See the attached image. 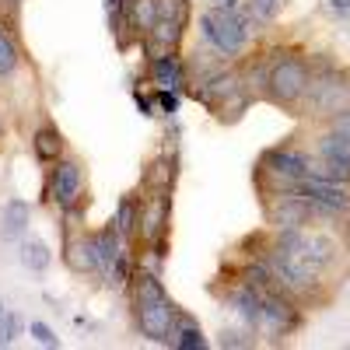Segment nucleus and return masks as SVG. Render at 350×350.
I'll use <instances>...</instances> for the list:
<instances>
[{"label": "nucleus", "mask_w": 350, "mask_h": 350, "mask_svg": "<svg viewBox=\"0 0 350 350\" xmlns=\"http://www.w3.org/2000/svg\"><path fill=\"white\" fill-rule=\"evenodd\" d=\"M259 168L273 175L270 189L284 193V189H295V183H301L308 175V151L295 148V144H284V148H270L267 154L259 158Z\"/></svg>", "instance_id": "4"}, {"label": "nucleus", "mask_w": 350, "mask_h": 350, "mask_svg": "<svg viewBox=\"0 0 350 350\" xmlns=\"http://www.w3.org/2000/svg\"><path fill=\"white\" fill-rule=\"evenodd\" d=\"M186 21H189V0H158V18H154V28H151V42L161 46L165 53H172L186 32Z\"/></svg>", "instance_id": "7"}, {"label": "nucleus", "mask_w": 350, "mask_h": 350, "mask_svg": "<svg viewBox=\"0 0 350 350\" xmlns=\"http://www.w3.org/2000/svg\"><path fill=\"white\" fill-rule=\"evenodd\" d=\"M228 308H235V315L242 319V323H245L249 329H259L262 295H259L256 287H249V284H239V280H235V287H231V295H228Z\"/></svg>", "instance_id": "12"}, {"label": "nucleus", "mask_w": 350, "mask_h": 350, "mask_svg": "<svg viewBox=\"0 0 350 350\" xmlns=\"http://www.w3.org/2000/svg\"><path fill=\"white\" fill-rule=\"evenodd\" d=\"M151 74H154V81H158L161 88H168V92H179V88L186 84V67H183L179 60H175L172 53H161V56H154Z\"/></svg>", "instance_id": "16"}, {"label": "nucleus", "mask_w": 350, "mask_h": 350, "mask_svg": "<svg viewBox=\"0 0 350 350\" xmlns=\"http://www.w3.org/2000/svg\"><path fill=\"white\" fill-rule=\"evenodd\" d=\"M245 343H252V340H242V333H224L221 336V347H245Z\"/></svg>", "instance_id": "28"}, {"label": "nucleus", "mask_w": 350, "mask_h": 350, "mask_svg": "<svg viewBox=\"0 0 350 350\" xmlns=\"http://www.w3.org/2000/svg\"><path fill=\"white\" fill-rule=\"evenodd\" d=\"M28 224H32V207H28L25 200H11L4 207V221H0V235H4L8 242H18L25 239Z\"/></svg>", "instance_id": "14"}, {"label": "nucleus", "mask_w": 350, "mask_h": 350, "mask_svg": "<svg viewBox=\"0 0 350 350\" xmlns=\"http://www.w3.org/2000/svg\"><path fill=\"white\" fill-rule=\"evenodd\" d=\"M312 84V70L301 56H280L270 67V88H267V98H273L277 105H298Z\"/></svg>", "instance_id": "3"}, {"label": "nucleus", "mask_w": 350, "mask_h": 350, "mask_svg": "<svg viewBox=\"0 0 350 350\" xmlns=\"http://www.w3.org/2000/svg\"><path fill=\"white\" fill-rule=\"evenodd\" d=\"M4 312H8V308H4V301H0V315H4Z\"/></svg>", "instance_id": "31"}, {"label": "nucleus", "mask_w": 350, "mask_h": 350, "mask_svg": "<svg viewBox=\"0 0 350 350\" xmlns=\"http://www.w3.org/2000/svg\"><path fill=\"white\" fill-rule=\"evenodd\" d=\"M329 130L350 140V109H347V112H336V116H329Z\"/></svg>", "instance_id": "27"}, {"label": "nucleus", "mask_w": 350, "mask_h": 350, "mask_svg": "<svg viewBox=\"0 0 350 350\" xmlns=\"http://www.w3.org/2000/svg\"><path fill=\"white\" fill-rule=\"evenodd\" d=\"M148 183L154 189H172V183H175V161L172 158H158L151 165V172H148Z\"/></svg>", "instance_id": "21"}, {"label": "nucleus", "mask_w": 350, "mask_h": 350, "mask_svg": "<svg viewBox=\"0 0 350 350\" xmlns=\"http://www.w3.org/2000/svg\"><path fill=\"white\" fill-rule=\"evenodd\" d=\"M64 262L74 273H95V242L84 231H74V235L64 239Z\"/></svg>", "instance_id": "11"}, {"label": "nucleus", "mask_w": 350, "mask_h": 350, "mask_svg": "<svg viewBox=\"0 0 350 350\" xmlns=\"http://www.w3.org/2000/svg\"><path fill=\"white\" fill-rule=\"evenodd\" d=\"M301 326L298 298H291L287 291H262V308H259V333H267L273 340L291 336Z\"/></svg>", "instance_id": "5"}, {"label": "nucleus", "mask_w": 350, "mask_h": 350, "mask_svg": "<svg viewBox=\"0 0 350 350\" xmlns=\"http://www.w3.org/2000/svg\"><path fill=\"white\" fill-rule=\"evenodd\" d=\"M151 102H154V105H158V109H161L165 116L179 112V92H168V88H161V92H158V95H154Z\"/></svg>", "instance_id": "25"}, {"label": "nucleus", "mask_w": 350, "mask_h": 350, "mask_svg": "<svg viewBox=\"0 0 350 350\" xmlns=\"http://www.w3.org/2000/svg\"><path fill=\"white\" fill-rule=\"evenodd\" d=\"M217 8H224V11H239L242 4H239V0H217Z\"/></svg>", "instance_id": "30"}, {"label": "nucleus", "mask_w": 350, "mask_h": 350, "mask_svg": "<svg viewBox=\"0 0 350 350\" xmlns=\"http://www.w3.org/2000/svg\"><path fill=\"white\" fill-rule=\"evenodd\" d=\"M312 148H315V154H319V158H336V161H350V140H347V137H340V133H333V130L319 133Z\"/></svg>", "instance_id": "19"}, {"label": "nucleus", "mask_w": 350, "mask_h": 350, "mask_svg": "<svg viewBox=\"0 0 350 350\" xmlns=\"http://www.w3.org/2000/svg\"><path fill=\"white\" fill-rule=\"evenodd\" d=\"M21 262L28 270H36V273H42L46 267H49V249H46V242H25L21 245Z\"/></svg>", "instance_id": "20"}, {"label": "nucleus", "mask_w": 350, "mask_h": 350, "mask_svg": "<svg viewBox=\"0 0 350 350\" xmlns=\"http://www.w3.org/2000/svg\"><path fill=\"white\" fill-rule=\"evenodd\" d=\"M18 329H21V319H18L14 312L0 315V347H11L14 336H18Z\"/></svg>", "instance_id": "23"}, {"label": "nucleus", "mask_w": 350, "mask_h": 350, "mask_svg": "<svg viewBox=\"0 0 350 350\" xmlns=\"http://www.w3.org/2000/svg\"><path fill=\"white\" fill-rule=\"evenodd\" d=\"M333 4V11H340V14H350V0H329Z\"/></svg>", "instance_id": "29"}, {"label": "nucleus", "mask_w": 350, "mask_h": 350, "mask_svg": "<svg viewBox=\"0 0 350 350\" xmlns=\"http://www.w3.org/2000/svg\"><path fill=\"white\" fill-rule=\"evenodd\" d=\"M305 179H326V183H343V186H350V161L308 154V175H305Z\"/></svg>", "instance_id": "15"}, {"label": "nucleus", "mask_w": 350, "mask_h": 350, "mask_svg": "<svg viewBox=\"0 0 350 350\" xmlns=\"http://www.w3.org/2000/svg\"><path fill=\"white\" fill-rule=\"evenodd\" d=\"M130 295H133V319H137L140 336H148L154 343H168L175 315H179V305L165 295L161 280L148 270H140L130 280Z\"/></svg>", "instance_id": "1"}, {"label": "nucleus", "mask_w": 350, "mask_h": 350, "mask_svg": "<svg viewBox=\"0 0 350 350\" xmlns=\"http://www.w3.org/2000/svg\"><path fill=\"white\" fill-rule=\"evenodd\" d=\"M277 8H280V0H249V11L256 21H270L277 14Z\"/></svg>", "instance_id": "24"}, {"label": "nucleus", "mask_w": 350, "mask_h": 350, "mask_svg": "<svg viewBox=\"0 0 350 350\" xmlns=\"http://www.w3.org/2000/svg\"><path fill=\"white\" fill-rule=\"evenodd\" d=\"M168 214H172V200H168V189H158L154 196H148V207L140 211V239L154 245L158 256H165V235H168Z\"/></svg>", "instance_id": "8"}, {"label": "nucleus", "mask_w": 350, "mask_h": 350, "mask_svg": "<svg viewBox=\"0 0 350 350\" xmlns=\"http://www.w3.org/2000/svg\"><path fill=\"white\" fill-rule=\"evenodd\" d=\"M252 32H256V18L249 8H239V11L217 8V11H207L200 18V36L221 56H239Z\"/></svg>", "instance_id": "2"}, {"label": "nucleus", "mask_w": 350, "mask_h": 350, "mask_svg": "<svg viewBox=\"0 0 350 350\" xmlns=\"http://www.w3.org/2000/svg\"><path fill=\"white\" fill-rule=\"evenodd\" d=\"M32 336H36L42 347H60V336H56L46 323H32Z\"/></svg>", "instance_id": "26"}, {"label": "nucleus", "mask_w": 350, "mask_h": 350, "mask_svg": "<svg viewBox=\"0 0 350 350\" xmlns=\"http://www.w3.org/2000/svg\"><path fill=\"white\" fill-rule=\"evenodd\" d=\"M301 102H308V112H312V116H336V112H347V109H350V77H343V74H336V70L315 77V81L308 84V92H305Z\"/></svg>", "instance_id": "6"}, {"label": "nucleus", "mask_w": 350, "mask_h": 350, "mask_svg": "<svg viewBox=\"0 0 350 350\" xmlns=\"http://www.w3.org/2000/svg\"><path fill=\"white\" fill-rule=\"evenodd\" d=\"M92 242H95V273H102V277L109 280L116 256L123 252V235H120V231H116V228L109 224L105 231H98V235H92Z\"/></svg>", "instance_id": "13"}, {"label": "nucleus", "mask_w": 350, "mask_h": 350, "mask_svg": "<svg viewBox=\"0 0 350 350\" xmlns=\"http://www.w3.org/2000/svg\"><path fill=\"white\" fill-rule=\"evenodd\" d=\"M32 151L39 161H60L64 158V133L56 126H42L32 137Z\"/></svg>", "instance_id": "17"}, {"label": "nucleus", "mask_w": 350, "mask_h": 350, "mask_svg": "<svg viewBox=\"0 0 350 350\" xmlns=\"http://www.w3.org/2000/svg\"><path fill=\"white\" fill-rule=\"evenodd\" d=\"M14 67H18V49H14V42L4 32H0V77L14 74Z\"/></svg>", "instance_id": "22"}, {"label": "nucleus", "mask_w": 350, "mask_h": 350, "mask_svg": "<svg viewBox=\"0 0 350 350\" xmlns=\"http://www.w3.org/2000/svg\"><path fill=\"white\" fill-rule=\"evenodd\" d=\"M81 193H84V172H81V165L77 161H56V168L49 175V186H46V196H53L64 211H77Z\"/></svg>", "instance_id": "9"}, {"label": "nucleus", "mask_w": 350, "mask_h": 350, "mask_svg": "<svg viewBox=\"0 0 350 350\" xmlns=\"http://www.w3.org/2000/svg\"><path fill=\"white\" fill-rule=\"evenodd\" d=\"M298 193H305L312 203H319V207H326L333 214H350V186L343 183H326V179H301L295 183Z\"/></svg>", "instance_id": "10"}, {"label": "nucleus", "mask_w": 350, "mask_h": 350, "mask_svg": "<svg viewBox=\"0 0 350 350\" xmlns=\"http://www.w3.org/2000/svg\"><path fill=\"white\" fill-rule=\"evenodd\" d=\"M137 221H140L137 193H123V196H120V207H116V221H112V228L120 231L123 239H130L133 231H137Z\"/></svg>", "instance_id": "18"}]
</instances>
